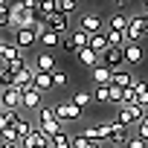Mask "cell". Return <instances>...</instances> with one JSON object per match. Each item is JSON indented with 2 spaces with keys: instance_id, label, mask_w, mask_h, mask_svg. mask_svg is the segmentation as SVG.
<instances>
[{
  "instance_id": "d6986e66",
  "label": "cell",
  "mask_w": 148,
  "mask_h": 148,
  "mask_svg": "<svg viewBox=\"0 0 148 148\" xmlns=\"http://www.w3.org/2000/svg\"><path fill=\"white\" fill-rule=\"evenodd\" d=\"M21 116H23L21 110H6V108H3V110H0V131H6V128H15Z\"/></svg>"
},
{
  "instance_id": "ba28073f",
  "label": "cell",
  "mask_w": 148,
  "mask_h": 148,
  "mask_svg": "<svg viewBox=\"0 0 148 148\" xmlns=\"http://www.w3.org/2000/svg\"><path fill=\"white\" fill-rule=\"evenodd\" d=\"M26 52L15 44V41H0V64H9V61H18L23 58Z\"/></svg>"
},
{
  "instance_id": "4dcf8cb0",
  "label": "cell",
  "mask_w": 148,
  "mask_h": 148,
  "mask_svg": "<svg viewBox=\"0 0 148 148\" xmlns=\"http://www.w3.org/2000/svg\"><path fill=\"white\" fill-rule=\"evenodd\" d=\"M93 139H87L84 134H76V136H73V148H87Z\"/></svg>"
},
{
  "instance_id": "3957f363",
  "label": "cell",
  "mask_w": 148,
  "mask_h": 148,
  "mask_svg": "<svg viewBox=\"0 0 148 148\" xmlns=\"http://www.w3.org/2000/svg\"><path fill=\"white\" fill-rule=\"evenodd\" d=\"M76 26L82 32H87V35H99V32L108 29V21H102V15H96V12H84V15H79Z\"/></svg>"
},
{
  "instance_id": "6da1fadb",
  "label": "cell",
  "mask_w": 148,
  "mask_h": 148,
  "mask_svg": "<svg viewBox=\"0 0 148 148\" xmlns=\"http://www.w3.org/2000/svg\"><path fill=\"white\" fill-rule=\"evenodd\" d=\"M35 128H38L44 136H49V139L64 131L61 122H58V116H55V108H41V110H38V119H35Z\"/></svg>"
},
{
  "instance_id": "52a82bcc",
  "label": "cell",
  "mask_w": 148,
  "mask_h": 148,
  "mask_svg": "<svg viewBox=\"0 0 148 148\" xmlns=\"http://www.w3.org/2000/svg\"><path fill=\"white\" fill-rule=\"evenodd\" d=\"M102 64H105V67H110L113 73H116V70H122V67H128V64H125V47H110V49L102 55Z\"/></svg>"
},
{
  "instance_id": "f546056e",
  "label": "cell",
  "mask_w": 148,
  "mask_h": 148,
  "mask_svg": "<svg viewBox=\"0 0 148 148\" xmlns=\"http://www.w3.org/2000/svg\"><path fill=\"white\" fill-rule=\"evenodd\" d=\"M52 82H55V87H67V70L58 67V70L52 73Z\"/></svg>"
},
{
  "instance_id": "ffe728a7",
  "label": "cell",
  "mask_w": 148,
  "mask_h": 148,
  "mask_svg": "<svg viewBox=\"0 0 148 148\" xmlns=\"http://www.w3.org/2000/svg\"><path fill=\"white\" fill-rule=\"evenodd\" d=\"M128 23H131V18H125V15H110V18H108V29H105V32H125V29H128Z\"/></svg>"
},
{
  "instance_id": "8992f818",
  "label": "cell",
  "mask_w": 148,
  "mask_h": 148,
  "mask_svg": "<svg viewBox=\"0 0 148 148\" xmlns=\"http://www.w3.org/2000/svg\"><path fill=\"white\" fill-rule=\"evenodd\" d=\"M0 105H3L6 110H23V90L3 87V90H0Z\"/></svg>"
},
{
  "instance_id": "484cf974",
  "label": "cell",
  "mask_w": 148,
  "mask_h": 148,
  "mask_svg": "<svg viewBox=\"0 0 148 148\" xmlns=\"http://www.w3.org/2000/svg\"><path fill=\"white\" fill-rule=\"evenodd\" d=\"M93 99H96V105H110V84H105V87H96Z\"/></svg>"
},
{
  "instance_id": "5b68a950",
  "label": "cell",
  "mask_w": 148,
  "mask_h": 148,
  "mask_svg": "<svg viewBox=\"0 0 148 148\" xmlns=\"http://www.w3.org/2000/svg\"><path fill=\"white\" fill-rule=\"evenodd\" d=\"M55 108V116H58V122H76V119H82L84 116V110L79 108V105H73V102H67V99H61V102H55L52 105Z\"/></svg>"
},
{
  "instance_id": "8fae6325",
  "label": "cell",
  "mask_w": 148,
  "mask_h": 148,
  "mask_svg": "<svg viewBox=\"0 0 148 148\" xmlns=\"http://www.w3.org/2000/svg\"><path fill=\"white\" fill-rule=\"evenodd\" d=\"M142 61H145L142 44H128V47H125V64H128V67H136V64H142Z\"/></svg>"
},
{
  "instance_id": "7c38bea8",
  "label": "cell",
  "mask_w": 148,
  "mask_h": 148,
  "mask_svg": "<svg viewBox=\"0 0 148 148\" xmlns=\"http://www.w3.org/2000/svg\"><path fill=\"white\" fill-rule=\"evenodd\" d=\"M90 76H93L96 87H105V84H113V70H110V67H105V64L93 67V70H90Z\"/></svg>"
},
{
  "instance_id": "30bf717a",
  "label": "cell",
  "mask_w": 148,
  "mask_h": 148,
  "mask_svg": "<svg viewBox=\"0 0 148 148\" xmlns=\"http://www.w3.org/2000/svg\"><path fill=\"white\" fill-rule=\"evenodd\" d=\"M15 44L26 52L29 47H35V44H38V32H35V29H18V32H15Z\"/></svg>"
},
{
  "instance_id": "9c48e42d",
  "label": "cell",
  "mask_w": 148,
  "mask_h": 148,
  "mask_svg": "<svg viewBox=\"0 0 148 148\" xmlns=\"http://www.w3.org/2000/svg\"><path fill=\"white\" fill-rule=\"evenodd\" d=\"M32 64L38 67V73H55V70H58V64H55V55H52L49 49H44V52H38Z\"/></svg>"
},
{
  "instance_id": "4fadbf2b",
  "label": "cell",
  "mask_w": 148,
  "mask_h": 148,
  "mask_svg": "<svg viewBox=\"0 0 148 148\" xmlns=\"http://www.w3.org/2000/svg\"><path fill=\"white\" fill-rule=\"evenodd\" d=\"M47 29H49V32H55V35H64V32H73V29H70V18H64L61 12H58V15H52V18L47 21Z\"/></svg>"
},
{
  "instance_id": "83f0119b",
  "label": "cell",
  "mask_w": 148,
  "mask_h": 148,
  "mask_svg": "<svg viewBox=\"0 0 148 148\" xmlns=\"http://www.w3.org/2000/svg\"><path fill=\"white\" fill-rule=\"evenodd\" d=\"M110 105H125V90L122 87H116V84H110Z\"/></svg>"
},
{
  "instance_id": "e0dca14e",
  "label": "cell",
  "mask_w": 148,
  "mask_h": 148,
  "mask_svg": "<svg viewBox=\"0 0 148 148\" xmlns=\"http://www.w3.org/2000/svg\"><path fill=\"white\" fill-rule=\"evenodd\" d=\"M134 82H136V79L131 76V70H128V67H122V70H116V73H113V84H116V87H122V90L134 87Z\"/></svg>"
},
{
  "instance_id": "1f68e13d",
  "label": "cell",
  "mask_w": 148,
  "mask_h": 148,
  "mask_svg": "<svg viewBox=\"0 0 148 148\" xmlns=\"http://www.w3.org/2000/svg\"><path fill=\"white\" fill-rule=\"evenodd\" d=\"M136 134H139V136H145V139H148V116H145V119H142V122H139V125H136Z\"/></svg>"
},
{
  "instance_id": "7a4b0ae2",
  "label": "cell",
  "mask_w": 148,
  "mask_h": 148,
  "mask_svg": "<svg viewBox=\"0 0 148 148\" xmlns=\"http://www.w3.org/2000/svg\"><path fill=\"white\" fill-rule=\"evenodd\" d=\"M145 116H148V110H145V108H139V105H122L113 122H119V125L131 128V125H139Z\"/></svg>"
},
{
  "instance_id": "2e32d148",
  "label": "cell",
  "mask_w": 148,
  "mask_h": 148,
  "mask_svg": "<svg viewBox=\"0 0 148 148\" xmlns=\"http://www.w3.org/2000/svg\"><path fill=\"white\" fill-rule=\"evenodd\" d=\"M76 58H79V64H82V67H87V70H93V67H99V64H102V55H99V52H93L90 47H87V49H82V52H76Z\"/></svg>"
},
{
  "instance_id": "ac0fdd59",
  "label": "cell",
  "mask_w": 148,
  "mask_h": 148,
  "mask_svg": "<svg viewBox=\"0 0 148 148\" xmlns=\"http://www.w3.org/2000/svg\"><path fill=\"white\" fill-rule=\"evenodd\" d=\"M90 49H93V52H99V55H105V52L110 49V41H108V32H99V35H90Z\"/></svg>"
},
{
  "instance_id": "5bb4252c",
  "label": "cell",
  "mask_w": 148,
  "mask_h": 148,
  "mask_svg": "<svg viewBox=\"0 0 148 148\" xmlns=\"http://www.w3.org/2000/svg\"><path fill=\"white\" fill-rule=\"evenodd\" d=\"M41 102H44V93H41V90L29 87V90L23 93V110H41V108H44Z\"/></svg>"
},
{
  "instance_id": "44dd1931",
  "label": "cell",
  "mask_w": 148,
  "mask_h": 148,
  "mask_svg": "<svg viewBox=\"0 0 148 148\" xmlns=\"http://www.w3.org/2000/svg\"><path fill=\"white\" fill-rule=\"evenodd\" d=\"M70 102H73V105H79L82 110H87L90 105H96V99H93V96H90L87 90H76V96H73Z\"/></svg>"
},
{
  "instance_id": "4316f807",
  "label": "cell",
  "mask_w": 148,
  "mask_h": 148,
  "mask_svg": "<svg viewBox=\"0 0 148 148\" xmlns=\"http://www.w3.org/2000/svg\"><path fill=\"white\" fill-rule=\"evenodd\" d=\"M0 84L3 87H15V73L9 67H0Z\"/></svg>"
},
{
  "instance_id": "7402d4cb",
  "label": "cell",
  "mask_w": 148,
  "mask_h": 148,
  "mask_svg": "<svg viewBox=\"0 0 148 148\" xmlns=\"http://www.w3.org/2000/svg\"><path fill=\"white\" fill-rule=\"evenodd\" d=\"M49 87H55V82H52V73H38V76H35V90L47 93Z\"/></svg>"
},
{
  "instance_id": "f1b7e54d",
  "label": "cell",
  "mask_w": 148,
  "mask_h": 148,
  "mask_svg": "<svg viewBox=\"0 0 148 148\" xmlns=\"http://www.w3.org/2000/svg\"><path fill=\"white\" fill-rule=\"evenodd\" d=\"M125 148H148V139L145 136H139V134H134L131 139H128V145Z\"/></svg>"
},
{
  "instance_id": "9a60e30c",
  "label": "cell",
  "mask_w": 148,
  "mask_h": 148,
  "mask_svg": "<svg viewBox=\"0 0 148 148\" xmlns=\"http://www.w3.org/2000/svg\"><path fill=\"white\" fill-rule=\"evenodd\" d=\"M38 44H41L44 49H49V52H52L55 47H64V38H61V35H55V32H49V29H44V32L38 35Z\"/></svg>"
},
{
  "instance_id": "603a6c76",
  "label": "cell",
  "mask_w": 148,
  "mask_h": 148,
  "mask_svg": "<svg viewBox=\"0 0 148 148\" xmlns=\"http://www.w3.org/2000/svg\"><path fill=\"white\" fill-rule=\"evenodd\" d=\"M58 12L64 18H73V15L79 12V0H58Z\"/></svg>"
},
{
  "instance_id": "d6a6232c",
  "label": "cell",
  "mask_w": 148,
  "mask_h": 148,
  "mask_svg": "<svg viewBox=\"0 0 148 148\" xmlns=\"http://www.w3.org/2000/svg\"><path fill=\"white\" fill-rule=\"evenodd\" d=\"M116 6H131V0H113Z\"/></svg>"
},
{
  "instance_id": "836d02e7",
  "label": "cell",
  "mask_w": 148,
  "mask_h": 148,
  "mask_svg": "<svg viewBox=\"0 0 148 148\" xmlns=\"http://www.w3.org/2000/svg\"><path fill=\"white\" fill-rule=\"evenodd\" d=\"M145 6H148V0H145Z\"/></svg>"
},
{
  "instance_id": "277c9868",
  "label": "cell",
  "mask_w": 148,
  "mask_h": 148,
  "mask_svg": "<svg viewBox=\"0 0 148 148\" xmlns=\"http://www.w3.org/2000/svg\"><path fill=\"white\" fill-rule=\"evenodd\" d=\"M145 35H148V21H145L142 15H134V18H131V23H128V29H125L128 44H142V41H145Z\"/></svg>"
},
{
  "instance_id": "d4e9b609",
  "label": "cell",
  "mask_w": 148,
  "mask_h": 148,
  "mask_svg": "<svg viewBox=\"0 0 148 148\" xmlns=\"http://www.w3.org/2000/svg\"><path fill=\"white\" fill-rule=\"evenodd\" d=\"M134 87H136V93H139V108H145L148 110V82H134Z\"/></svg>"
},
{
  "instance_id": "cb8c5ba5",
  "label": "cell",
  "mask_w": 148,
  "mask_h": 148,
  "mask_svg": "<svg viewBox=\"0 0 148 148\" xmlns=\"http://www.w3.org/2000/svg\"><path fill=\"white\" fill-rule=\"evenodd\" d=\"M52 148H73V136H70L67 131L55 134V136H52Z\"/></svg>"
}]
</instances>
